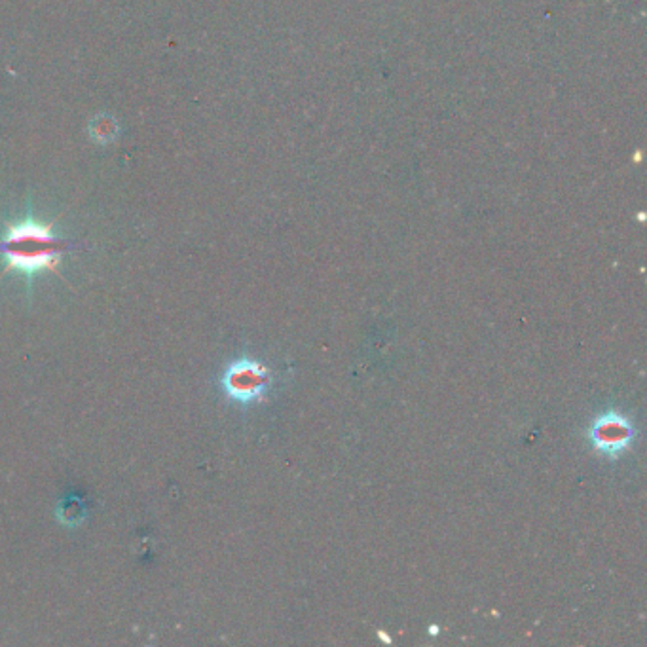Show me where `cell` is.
Returning a JSON list of instances; mask_svg holds the SVG:
<instances>
[{"label": "cell", "mask_w": 647, "mask_h": 647, "mask_svg": "<svg viewBox=\"0 0 647 647\" xmlns=\"http://www.w3.org/2000/svg\"><path fill=\"white\" fill-rule=\"evenodd\" d=\"M69 243L59 240L50 226L37 221H25L8 228L0 241V255L8 270H18L33 278L40 272L56 270Z\"/></svg>", "instance_id": "1"}, {"label": "cell", "mask_w": 647, "mask_h": 647, "mask_svg": "<svg viewBox=\"0 0 647 647\" xmlns=\"http://www.w3.org/2000/svg\"><path fill=\"white\" fill-rule=\"evenodd\" d=\"M270 384V372L253 359L234 361L222 376L224 393L241 405L257 403Z\"/></svg>", "instance_id": "2"}, {"label": "cell", "mask_w": 647, "mask_h": 647, "mask_svg": "<svg viewBox=\"0 0 647 647\" xmlns=\"http://www.w3.org/2000/svg\"><path fill=\"white\" fill-rule=\"evenodd\" d=\"M634 427L627 418L619 414H606L594 422L591 429V441L594 448L608 456V458H617L621 456L629 444L634 439Z\"/></svg>", "instance_id": "3"}, {"label": "cell", "mask_w": 647, "mask_h": 647, "mask_svg": "<svg viewBox=\"0 0 647 647\" xmlns=\"http://www.w3.org/2000/svg\"><path fill=\"white\" fill-rule=\"evenodd\" d=\"M57 520L69 528H76L84 522V518L88 515L86 505L78 498H65L57 505Z\"/></svg>", "instance_id": "4"}]
</instances>
